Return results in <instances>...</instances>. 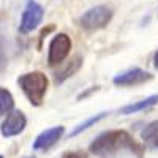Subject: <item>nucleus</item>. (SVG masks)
Wrapping results in <instances>:
<instances>
[{
  "label": "nucleus",
  "mask_w": 158,
  "mask_h": 158,
  "mask_svg": "<svg viewBox=\"0 0 158 158\" xmlns=\"http://www.w3.org/2000/svg\"><path fill=\"white\" fill-rule=\"evenodd\" d=\"M152 79V74L146 70H141V68H130L120 74L114 76L112 82L115 85H120V87H131V85H138V84H144Z\"/></svg>",
  "instance_id": "obj_6"
},
{
  "label": "nucleus",
  "mask_w": 158,
  "mask_h": 158,
  "mask_svg": "<svg viewBox=\"0 0 158 158\" xmlns=\"http://www.w3.org/2000/svg\"><path fill=\"white\" fill-rule=\"evenodd\" d=\"M15 108V100H13V95L3 87H0V115L8 114L13 111Z\"/></svg>",
  "instance_id": "obj_13"
},
{
  "label": "nucleus",
  "mask_w": 158,
  "mask_h": 158,
  "mask_svg": "<svg viewBox=\"0 0 158 158\" xmlns=\"http://www.w3.org/2000/svg\"><path fill=\"white\" fill-rule=\"evenodd\" d=\"M25 125H27V118H25L22 111H11L6 118L3 120L0 131L5 138H11V136H18L19 133H22Z\"/></svg>",
  "instance_id": "obj_7"
},
{
  "label": "nucleus",
  "mask_w": 158,
  "mask_h": 158,
  "mask_svg": "<svg viewBox=\"0 0 158 158\" xmlns=\"http://www.w3.org/2000/svg\"><path fill=\"white\" fill-rule=\"evenodd\" d=\"M153 65H155V68H158V51H156V54H155V59H153Z\"/></svg>",
  "instance_id": "obj_16"
},
{
  "label": "nucleus",
  "mask_w": 158,
  "mask_h": 158,
  "mask_svg": "<svg viewBox=\"0 0 158 158\" xmlns=\"http://www.w3.org/2000/svg\"><path fill=\"white\" fill-rule=\"evenodd\" d=\"M62 158H84V155L79 152H67V153H63Z\"/></svg>",
  "instance_id": "obj_14"
},
{
  "label": "nucleus",
  "mask_w": 158,
  "mask_h": 158,
  "mask_svg": "<svg viewBox=\"0 0 158 158\" xmlns=\"http://www.w3.org/2000/svg\"><path fill=\"white\" fill-rule=\"evenodd\" d=\"M44 16V8L35 0H29L27 6L22 11V18L19 24V32L21 33H30L33 32L43 21Z\"/></svg>",
  "instance_id": "obj_5"
},
{
  "label": "nucleus",
  "mask_w": 158,
  "mask_h": 158,
  "mask_svg": "<svg viewBox=\"0 0 158 158\" xmlns=\"http://www.w3.org/2000/svg\"><path fill=\"white\" fill-rule=\"evenodd\" d=\"M108 114L109 112H100V114H95V115H92V117H89L85 122H81L77 127H74V130L70 133V138H74V136H77L79 133H82V131H85L87 128H90V127H94L95 123H98L100 120H103L104 117H108Z\"/></svg>",
  "instance_id": "obj_12"
},
{
  "label": "nucleus",
  "mask_w": 158,
  "mask_h": 158,
  "mask_svg": "<svg viewBox=\"0 0 158 158\" xmlns=\"http://www.w3.org/2000/svg\"><path fill=\"white\" fill-rule=\"evenodd\" d=\"M98 89H100L98 85H97V87H90V90H87V92H84V94H79V95H77V100H82V98H85L87 95H90V94H92V92H97Z\"/></svg>",
  "instance_id": "obj_15"
},
{
  "label": "nucleus",
  "mask_w": 158,
  "mask_h": 158,
  "mask_svg": "<svg viewBox=\"0 0 158 158\" xmlns=\"http://www.w3.org/2000/svg\"><path fill=\"white\" fill-rule=\"evenodd\" d=\"M111 19H112V10L106 5H97L87 10L79 18V25L87 32H97L106 27L111 22Z\"/></svg>",
  "instance_id": "obj_3"
},
{
  "label": "nucleus",
  "mask_w": 158,
  "mask_h": 158,
  "mask_svg": "<svg viewBox=\"0 0 158 158\" xmlns=\"http://www.w3.org/2000/svg\"><path fill=\"white\" fill-rule=\"evenodd\" d=\"M18 84L22 89L24 95L27 97V100L33 104V106H40L44 100L49 81H48V76L44 73L30 71V73L21 74L18 77Z\"/></svg>",
  "instance_id": "obj_2"
},
{
  "label": "nucleus",
  "mask_w": 158,
  "mask_h": 158,
  "mask_svg": "<svg viewBox=\"0 0 158 158\" xmlns=\"http://www.w3.org/2000/svg\"><path fill=\"white\" fill-rule=\"evenodd\" d=\"M0 158H3V156H2V155H0Z\"/></svg>",
  "instance_id": "obj_18"
},
{
  "label": "nucleus",
  "mask_w": 158,
  "mask_h": 158,
  "mask_svg": "<svg viewBox=\"0 0 158 158\" xmlns=\"http://www.w3.org/2000/svg\"><path fill=\"white\" fill-rule=\"evenodd\" d=\"M65 133V128L62 125L57 127H51L48 130H44L43 133H40L36 136V139L33 141V150H49L54 144H57L60 141V138Z\"/></svg>",
  "instance_id": "obj_8"
},
{
  "label": "nucleus",
  "mask_w": 158,
  "mask_h": 158,
  "mask_svg": "<svg viewBox=\"0 0 158 158\" xmlns=\"http://www.w3.org/2000/svg\"><path fill=\"white\" fill-rule=\"evenodd\" d=\"M89 150L100 158H112L120 152H133L138 156H142V146L135 141L128 131L125 130H109L101 133L94 142L90 144Z\"/></svg>",
  "instance_id": "obj_1"
},
{
  "label": "nucleus",
  "mask_w": 158,
  "mask_h": 158,
  "mask_svg": "<svg viewBox=\"0 0 158 158\" xmlns=\"http://www.w3.org/2000/svg\"><path fill=\"white\" fill-rule=\"evenodd\" d=\"M155 104H158V95H150V97L144 98L141 101L127 104V106L120 108V111H118V112H120L122 115H130V114H136L139 111H146V109L155 106Z\"/></svg>",
  "instance_id": "obj_9"
},
{
  "label": "nucleus",
  "mask_w": 158,
  "mask_h": 158,
  "mask_svg": "<svg viewBox=\"0 0 158 158\" xmlns=\"http://www.w3.org/2000/svg\"><path fill=\"white\" fill-rule=\"evenodd\" d=\"M25 158H35V156H33V155H32V156H25Z\"/></svg>",
  "instance_id": "obj_17"
},
{
  "label": "nucleus",
  "mask_w": 158,
  "mask_h": 158,
  "mask_svg": "<svg viewBox=\"0 0 158 158\" xmlns=\"http://www.w3.org/2000/svg\"><path fill=\"white\" fill-rule=\"evenodd\" d=\"M141 138L146 144H149L150 147L158 149V120L150 122L146 128H144L141 131Z\"/></svg>",
  "instance_id": "obj_11"
},
{
  "label": "nucleus",
  "mask_w": 158,
  "mask_h": 158,
  "mask_svg": "<svg viewBox=\"0 0 158 158\" xmlns=\"http://www.w3.org/2000/svg\"><path fill=\"white\" fill-rule=\"evenodd\" d=\"M81 67H82V57H81V56L73 57L68 63H65V67H63L59 73H56V84H63V82L67 81V79H70L74 73H77Z\"/></svg>",
  "instance_id": "obj_10"
},
{
  "label": "nucleus",
  "mask_w": 158,
  "mask_h": 158,
  "mask_svg": "<svg viewBox=\"0 0 158 158\" xmlns=\"http://www.w3.org/2000/svg\"><path fill=\"white\" fill-rule=\"evenodd\" d=\"M71 38L67 33H57L49 43V51H48V63L49 65H60L65 59L70 56L71 51Z\"/></svg>",
  "instance_id": "obj_4"
}]
</instances>
